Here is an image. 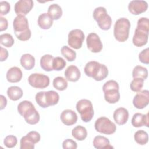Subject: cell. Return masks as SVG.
Listing matches in <instances>:
<instances>
[{"label":"cell","instance_id":"obj_1","mask_svg":"<svg viewBox=\"0 0 149 149\" xmlns=\"http://www.w3.org/2000/svg\"><path fill=\"white\" fill-rule=\"evenodd\" d=\"M149 33V20L147 17L140 18L133 37V44L137 47L145 45L148 41Z\"/></svg>","mask_w":149,"mask_h":149},{"label":"cell","instance_id":"obj_2","mask_svg":"<svg viewBox=\"0 0 149 149\" xmlns=\"http://www.w3.org/2000/svg\"><path fill=\"white\" fill-rule=\"evenodd\" d=\"M17 111L28 124L36 125L40 120L39 113L33 103L29 101L24 100L20 102L17 105Z\"/></svg>","mask_w":149,"mask_h":149},{"label":"cell","instance_id":"obj_3","mask_svg":"<svg viewBox=\"0 0 149 149\" xmlns=\"http://www.w3.org/2000/svg\"><path fill=\"white\" fill-rule=\"evenodd\" d=\"M84 71L86 76L92 77L98 81L103 80L108 74L107 67L105 65L94 61L87 62L85 65Z\"/></svg>","mask_w":149,"mask_h":149},{"label":"cell","instance_id":"obj_4","mask_svg":"<svg viewBox=\"0 0 149 149\" xmlns=\"http://www.w3.org/2000/svg\"><path fill=\"white\" fill-rule=\"evenodd\" d=\"M13 27L16 37L22 41L29 40L31 36L27 19L24 16H17L13 21Z\"/></svg>","mask_w":149,"mask_h":149},{"label":"cell","instance_id":"obj_5","mask_svg":"<svg viewBox=\"0 0 149 149\" xmlns=\"http://www.w3.org/2000/svg\"><path fill=\"white\" fill-rule=\"evenodd\" d=\"M130 28V21L125 17L118 19L114 24L113 35L115 39L119 42H125L129 35Z\"/></svg>","mask_w":149,"mask_h":149},{"label":"cell","instance_id":"obj_6","mask_svg":"<svg viewBox=\"0 0 149 149\" xmlns=\"http://www.w3.org/2000/svg\"><path fill=\"white\" fill-rule=\"evenodd\" d=\"M119 89V84L116 81L111 80L105 82L102 86L105 100L109 104H115L119 101L120 97Z\"/></svg>","mask_w":149,"mask_h":149},{"label":"cell","instance_id":"obj_7","mask_svg":"<svg viewBox=\"0 0 149 149\" xmlns=\"http://www.w3.org/2000/svg\"><path fill=\"white\" fill-rule=\"evenodd\" d=\"M93 18L97 22L98 27L103 30H109L112 24V19L108 14L104 7L99 6L93 11Z\"/></svg>","mask_w":149,"mask_h":149},{"label":"cell","instance_id":"obj_8","mask_svg":"<svg viewBox=\"0 0 149 149\" xmlns=\"http://www.w3.org/2000/svg\"><path fill=\"white\" fill-rule=\"evenodd\" d=\"M76 107L83 122H88L92 119L94 113L93 104L90 100L81 99L76 103Z\"/></svg>","mask_w":149,"mask_h":149},{"label":"cell","instance_id":"obj_9","mask_svg":"<svg viewBox=\"0 0 149 149\" xmlns=\"http://www.w3.org/2000/svg\"><path fill=\"white\" fill-rule=\"evenodd\" d=\"M94 127L97 132L105 134H112L116 130V126L108 118L102 116L98 118L95 123Z\"/></svg>","mask_w":149,"mask_h":149},{"label":"cell","instance_id":"obj_10","mask_svg":"<svg viewBox=\"0 0 149 149\" xmlns=\"http://www.w3.org/2000/svg\"><path fill=\"white\" fill-rule=\"evenodd\" d=\"M29 84L38 89H42L47 87L49 84V78L48 76L42 73H32L28 77Z\"/></svg>","mask_w":149,"mask_h":149},{"label":"cell","instance_id":"obj_11","mask_svg":"<svg viewBox=\"0 0 149 149\" xmlns=\"http://www.w3.org/2000/svg\"><path fill=\"white\" fill-rule=\"evenodd\" d=\"M84 37V34L81 30L73 29L68 34V45L75 49H79L82 47Z\"/></svg>","mask_w":149,"mask_h":149},{"label":"cell","instance_id":"obj_12","mask_svg":"<svg viewBox=\"0 0 149 149\" xmlns=\"http://www.w3.org/2000/svg\"><path fill=\"white\" fill-rule=\"evenodd\" d=\"M86 44L88 49L93 53L101 52L103 48L100 38L95 33H90L88 34L86 38Z\"/></svg>","mask_w":149,"mask_h":149},{"label":"cell","instance_id":"obj_13","mask_svg":"<svg viewBox=\"0 0 149 149\" xmlns=\"http://www.w3.org/2000/svg\"><path fill=\"white\" fill-rule=\"evenodd\" d=\"M149 103V91L147 90H141L134 97L133 104L135 108L141 109L144 108Z\"/></svg>","mask_w":149,"mask_h":149},{"label":"cell","instance_id":"obj_14","mask_svg":"<svg viewBox=\"0 0 149 149\" xmlns=\"http://www.w3.org/2000/svg\"><path fill=\"white\" fill-rule=\"evenodd\" d=\"M34 2L32 0H20L16 2L14 9L17 16H26L33 7Z\"/></svg>","mask_w":149,"mask_h":149},{"label":"cell","instance_id":"obj_15","mask_svg":"<svg viewBox=\"0 0 149 149\" xmlns=\"http://www.w3.org/2000/svg\"><path fill=\"white\" fill-rule=\"evenodd\" d=\"M148 3L145 1L133 0L128 5L129 11L134 15H139L147 10Z\"/></svg>","mask_w":149,"mask_h":149},{"label":"cell","instance_id":"obj_16","mask_svg":"<svg viewBox=\"0 0 149 149\" xmlns=\"http://www.w3.org/2000/svg\"><path fill=\"white\" fill-rule=\"evenodd\" d=\"M60 119L64 125L71 126L77 122V116L74 111L72 109H65L62 112Z\"/></svg>","mask_w":149,"mask_h":149},{"label":"cell","instance_id":"obj_17","mask_svg":"<svg viewBox=\"0 0 149 149\" xmlns=\"http://www.w3.org/2000/svg\"><path fill=\"white\" fill-rule=\"evenodd\" d=\"M113 117L115 122L119 125H125L129 119L128 111L123 107H120L115 110Z\"/></svg>","mask_w":149,"mask_h":149},{"label":"cell","instance_id":"obj_18","mask_svg":"<svg viewBox=\"0 0 149 149\" xmlns=\"http://www.w3.org/2000/svg\"><path fill=\"white\" fill-rule=\"evenodd\" d=\"M64 74L66 79L71 82H76L78 81L81 76L80 70L74 65L69 66L66 69Z\"/></svg>","mask_w":149,"mask_h":149},{"label":"cell","instance_id":"obj_19","mask_svg":"<svg viewBox=\"0 0 149 149\" xmlns=\"http://www.w3.org/2000/svg\"><path fill=\"white\" fill-rule=\"evenodd\" d=\"M132 125L133 127H140L143 126L148 127V114L146 115L141 113H136L132 119Z\"/></svg>","mask_w":149,"mask_h":149},{"label":"cell","instance_id":"obj_20","mask_svg":"<svg viewBox=\"0 0 149 149\" xmlns=\"http://www.w3.org/2000/svg\"><path fill=\"white\" fill-rule=\"evenodd\" d=\"M23 73L21 69L16 66L10 68L6 73V77L10 83H17L22 78Z\"/></svg>","mask_w":149,"mask_h":149},{"label":"cell","instance_id":"obj_21","mask_svg":"<svg viewBox=\"0 0 149 149\" xmlns=\"http://www.w3.org/2000/svg\"><path fill=\"white\" fill-rule=\"evenodd\" d=\"M93 146L95 148H113V147L110 145V142L108 139L102 136H97L94 137L93 141Z\"/></svg>","mask_w":149,"mask_h":149},{"label":"cell","instance_id":"obj_22","mask_svg":"<svg viewBox=\"0 0 149 149\" xmlns=\"http://www.w3.org/2000/svg\"><path fill=\"white\" fill-rule=\"evenodd\" d=\"M38 25L44 30L50 29L53 24V20L47 13H43L39 15L38 17Z\"/></svg>","mask_w":149,"mask_h":149},{"label":"cell","instance_id":"obj_23","mask_svg":"<svg viewBox=\"0 0 149 149\" xmlns=\"http://www.w3.org/2000/svg\"><path fill=\"white\" fill-rule=\"evenodd\" d=\"M20 65L26 70H31L35 66V58L29 54H24L20 58Z\"/></svg>","mask_w":149,"mask_h":149},{"label":"cell","instance_id":"obj_24","mask_svg":"<svg viewBox=\"0 0 149 149\" xmlns=\"http://www.w3.org/2000/svg\"><path fill=\"white\" fill-rule=\"evenodd\" d=\"M47 13L53 20H56L61 17L62 15V10L58 4L53 3L49 6Z\"/></svg>","mask_w":149,"mask_h":149},{"label":"cell","instance_id":"obj_25","mask_svg":"<svg viewBox=\"0 0 149 149\" xmlns=\"http://www.w3.org/2000/svg\"><path fill=\"white\" fill-rule=\"evenodd\" d=\"M54 57L49 54H45L41 56L40 59L41 68L46 72H51L53 70L52 61Z\"/></svg>","mask_w":149,"mask_h":149},{"label":"cell","instance_id":"obj_26","mask_svg":"<svg viewBox=\"0 0 149 149\" xmlns=\"http://www.w3.org/2000/svg\"><path fill=\"white\" fill-rule=\"evenodd\" d=\"M72 134L75 139L79 141H83L87 137V132L84 127L78 125L72 129Z\"/></svg>","mask_w":149,"mask_h":149},{"label":"cell","instance_id":"obj_27","mask_svg":"<svg viewBox=\"0 0 149 149\" xmlns=\"http://www.w3.org/2000/svg\"><path fill=\"white\" fill-rule=\"evenodd\" d=\"M23 91L18 86H11L7 90V95L10 100L17 101L23 96Z\"/></svg>","mask_w":149,"mask_h":149},{"label":"cell","instance_id":"obj_28","mask_svg":"<svg viewBox=\"0 0 149 149\" xmlns=\"http://www.w3.org/2000/svg\"><path fill=\"white\" fill-rule=\"evenodd\" d=\"M45 101L48 107L57 104L59 100V95L58 93L54 90L45 91Z\"/></svg>","mask_w":149,"mask_h":149},{"label":"cell","instance_id":"obj_29","mask_svg":"<svg viewBox=\"0 0 149 149\" xmlns=\"http://www.w3.org/2000/svg\"><path fill=\"white\" fill-rule=\"evenodd\" d=\"M132 76L133 79L140 78L144 80L148 77V70L147 68L143 66L140 65L136 66L133 69Z\"/></svg>","mask_w":149,"mask_h":149},{"label":"cell","instance_id":"obj_30","mask_svg":"<svg viewBox=\"0 0 149 149\" xmlns=\"http://www.w3.org/2000/svg\"><path fill=\"white\" fill-rule=\"evenodd\" d=\"M134 139L137 144L140 145H145L148 141V133L143 130H137L134 133Z\"/></svg>","mask_w":149,"mask_h":149},{"label":"cell","instance_id":"obj_31","mask_svg":"<svg viewBox=\"0 0 149 149\" xmlns=\"http://www.w3.org/2000/svg\"><path fill=\"white\" fill-rule=\"evenodd\" d=\"M53 86L59 91H63L67 88V80L62 76H58L53 80Z\"/></svg>","mask_w":149,"mask_h":149},{"label":"cell","instance_id":"obj_32","mask_svg":"<svg viewBox=\"0 0 149 149\" xmlns=\"http://www.w3.org/2000/svg\"><path fill=\"white\" fill-rule=\"evenodd\" d=\"M61 54L69 62H72L76 58V53L74 51L66 45H64L61 49Z\"/></svg>","mask_w":149,"mask_h":149},{"label":"cell","instance_id":"obj_33","mask_svg":"<svg viewBox=\"0 0 149 149\" xmlns=\"http://www.w3.org/2000/svg\"><path fill=\"white\" fill-rule=\"evenodd\" d=\"M14 42L12 36L9 33L2 34L0 36V43L6 47H11L14 44Z\"/></svg>","mask_w":149,"mask_h":149},{"label":"cell","instance_id":"obj_34","mask_svg":"<svg viewBox=\"0 0 149 149\" xmlns=\"http://www.w3.org/2000/svg\"><path fill=\"white\" fill-rule=\"evenodd\" d=\"M20 144V149H34L35 145L31 139L27 134L22 137Z\"/></svg>","mask_w":149,"mask_h":149},{"label":"cell","instance_id":"obj_35","mask_svg":"<svg viewBox=\"0 0 149 149\" xmlns=\"http://www.w3.org/2000/svg\"><path fill=\"white\" fill-rule=\"evenodd\" d=\"M144 80L140 78H134L130 84V89L134 92L140 91L144 85Z\"/></svg>","mask_w":149,"mask_h":149},{"label":"cell","instance_id":"obj_36","mask_svg":"<svg viewBox=\"0 0 149 149\" xmlns=\"http://www.w3.org/2000/svg\"><path fill=\"white\" fill-rule=\"evenodd\" d=\"M66 61L62 57L56 56L54 58L52 61V68L53 70L56 71H60L62 70L66 66Z\"/></svg>","mask_w":149,"mask_h":149},{"label":"cell","instance_id":"obj_37","mask_svg":"<svg viewBox=\"0 0 149 149\" xmlns=\"http://www.w3.org/2000/svg\"><path fill=\"white\" fill-rule=\"evenodd\" d=\"M45 91H40L37 93L35 96L36 102L38 104V105L40 107L43 108H46L48 107L45 101Z\"/></svg>","mask_w":149,"mask_h":149},{"label":"cell","instance_id":"obj_38","mask_svg":"<svg viewBox=\"0 0 149 149\" xmlns=\"http://www.w3.org/2000/svg\"><path fill=\"white\" fill-rule=\"evenodd\" d=\"M17 143V137L13 135L7 136L3 140L4 145L8 148H13L16 146Z\"/></svg>","mask_w":149,"mask_h":149},{"label":"cell","instance_id":"obj_39","mask_svg":"<svg viewBox=\"0 0 149 149\" xmlns=\"http://www.w3.org/2000/svg\"><path fill=\"white\" fill-rule=\"evenodd\" d=\"M139 59L140 61L144 64L148 65L149 63V49L147 48L142 50L139 55Z\"/></svg>","mask_w":149,"mask_h":149},{"label":"cell","instance_id":"obj_40","mask_svg":"<svg viewBox=\"0 0 149 149\" xmlns=\"http://www.w3.org/2000/svg\"><path fill=\"white\" fill-rule=\"evenodd\" d=\"M62 147L63 149H76L77 147V145L73 140L67 139L63 141Z\"/></svg>","mask_w":149,"mask_h":149},{"label":"cell","instance_id":"obj_41","mask_svg":"<svg viewBox=\"0 0 149 149\" xmlns=\"http://www.w3.org/2000/svg\"><path fill=\"white\" fill-rule=\"evenodd\" d=\"M10 9V3L7 1H1L0 2V14L1 16L7 15Z\"/></svg>","mask_w":149,"mask_h":149},{"label":"cell","instance_id":"obj_42","mask_svg":"<svg viewBox=\"0 0 149 149\" xmlns=\"http://www.w3.org/2000/svg\"><path fill=\"white\" fill-rule=\"evenodd\" d=\"M27 135L31 139V140L33 141L34 144L38 143L41 139L40 133L36 131H31L29 132L27 134Z\"/></svg>","mask_w":149,"mask_h":149},{"label":"cell","instance_id":"obj_43","mask_svg":"<svg viewBox=\"0 0 149 149\" xmlns=\"http://www.w3.org/2000/svg\"><path fill=\"white\" fill-rule=\"evenodd\" d=\"M8 26V22L6 18L2 16L0 17V31H2L6 30Z\"/></svg>","mask_w":149,"mask_h":149},{"label":"cell","instance_id":"obj_44","mask_svg":"<svg viewBox=\"0 0 149 149\" xmlns=\"http://www.w3.org/2000/svg\"><path fill=\"white\" fill-rule=\"evenodd\" d=\"M8 57V51L6 49L3 48L2 47H1V56H0V60L1 62H3L5 61Z\"/></svg>","mask_w":149,"mask_h":149},{"label":"cell","instance_id":"obj_45","mask_svg":"<svg viewBox=\"0 0 149 149\" xmlns=\"http://www.w3.org/2000/svg\"><path fill=\"white\" fill-rule=\"evenodd\" d=\"M1 97V103H0V109L2 110L3 109H4L7 104V100L5 98V97H4L3 95H1L0 96Z\"/></svg>","mask_w":149,"mask_h":149}]
</instances>
